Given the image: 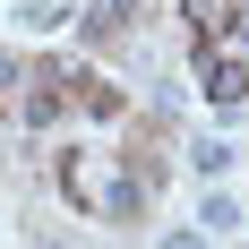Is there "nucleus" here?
Here are the masks:
<instances>
[{
	"label": "nucleus",
	"mask_w": 249,
	"mask_h": 249,
	"mask_svg": "<svg viewBox=\"0 0 249 249\" xmlns=\"http://www.w3.org/2000/svg\"><path fill=\"white\" fill-rule=\"evenodd\" d=\"M206 95L224 103V112H232V103L249 95V77H241V60H232V52H215V60H206Z\"/></svg>",
	"instance_id": "1"
},
{
	"label": "nucleus",
	"mask_w": 249,
	"mask_h": 249,
	"mask_svg": "<svg viewBox=\"0 0 249 249\" xmlns=\"http://www.w3.org/2000/svg\"><path fill=\"white\" fill-rule=\"evenodd\" d=\"M198 224H215V232H224V224H241V206H232L224 189H206V206H198Z\"/></svg>",
	"instance_id": "2"
},
{
	"label": "nucleus",
	"mask_w": 249,
	"mask_h": 249,
	"mask_svg": "<svg viewBox=\"0 0 249 249\" xmlns=\"http://www.w3.org/2000/svg\"><path fill=\"white\" fill-rule=\"evenodd\" d=\"M189 163H198V172H224L232 146H224V138H198V146H189Z\"/></svg>",
	"instance_id": "3"
},
{
	"label": "nucleus",
	"mask_w": 249,
	"mask_h": 249,
	"mask_svg": "<svg viewBox=\"0 0 249 249\" xmlns=\"http://www.w3.org/2000/svg\"><path fill=\"white\" fill-rule=\"evenodd\" d=\"M163 249H206V241H198V232H172V241H163Z\"/></svg>",
	"instance_id": "4"
}]
</instances>
